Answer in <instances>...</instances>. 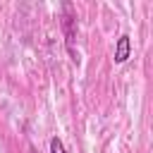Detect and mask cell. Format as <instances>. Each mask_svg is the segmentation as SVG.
I'll use <instances>...</instances> for the list:
<instances>
[{"label":"cell","mask_w":153,"mask_h":153,"mask_svg":"<svg viewBox=\"0 0 153 153\" xmlns=\"http://www.w3.org/2000/svg\"><path fill=\"white\" fill-rule=\"evenodd\" d=\"M62 31H65V45L72 55V60H76V53H74V38H76V14L72 10L69 2L62 5Z\"/></svg>","instance_id":"1"},{"label":"cell","mask_w":153,"mask_h":153,"mask_svg":"<svg viewBox=\"0 0 153 153\" xmlns=\"http://www.w3.org/2000/svg\"><path fill=\"white\" fill-rule=\"evenodd\" d=\"M131 55V38H129V33H122L120 38H117V45H115V65H122V62H127V57Z\"/></svg>","instance_id":"2"},{"label":"cell","mask_w":153,"mask_h":153,"mask_svg":"<svg viewBox=\"0 0 153 153\" xmlns=\"http://www.w3.org/2000/svg\"><path fill=\"white\" fill-rule=\"evenodd\" d=\"M48 146H50V153H67L60 136H50V143H48Z\"/></svg>","instance_id":"3"}]
</instances>
